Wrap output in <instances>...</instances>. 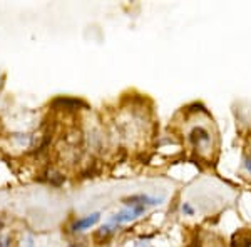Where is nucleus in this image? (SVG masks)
<instances>
[{"mask_svg": "<svg viewBox=\"0 0 251 247\" xmlns=\"http://www.w3.org/2000/svg\"><path fill=\"white\" fill-rule=\"evenodd\" d=\"M245 167H246V171H248L251 174V156H248L245 159Z\"/></svg>", "mask_w": 251, "mask_h": 247, "instance_id": "9", "label": "nucleus"}, {"mask_svg": "<svg viewBox=\"0 0 251 247\" xmlns=\"http://www.w3.org/2000/svg\"><path fill=\"white\" fill-rule=\"evenodd\" d=\"M134 247H152V246L149 244L148 241H137L136 244H134Z\"/></svg>", "mask_w": 251, "mask_h": 247, "instance_id": "8", "label": "nucleus"}, {"mask_svg": "<svg viewBox=\"0 0 251 247\" xmlns=\"http://www.w3.org/2000/svg\"><path fill=\"white\" fill-rule=\"evenodd\" d=\"M97 234H99V236L107 237V236H111V234H112V227H111V225H104V227L99 229V232H97Z\"/></svg>", "mask_w": 251, "mask_h": 247, "instance_id": "6", "label": "nucleus"}, {"mask_svg": "<svg viewBox=\"0 0 251 247\" xmlns=\"http://www.w3.org/2000/svg\"><path fill=\"white\" fill-rule=\"evenodd\" d=\"M189 140L194 145V149H198L201 152L211 149V134L204 127H194L191 134H189Z\"/></svg>", "mask_w": 251, "mask_h": 247, "instance_id": "1", "label": "nucleus"}, {"mask_svg": "<svg viewBox=\"0 0 251 247\" xmlns=\"http://www.w3.org/2000/svg\"><path fill=\"white\" fill-rule=\"evenodd\" d=\"M54 105L57 107V105H60V107H66V109H77L79 105H82L79 102V100H74V99H57L54 102Z\"/></svg>", "mask_w": 251, "mask_h": 247, "instance_id": "5", "label": "nucleus"}, {"mask_svg": "<svg viewBox=\"0 0 251 247\" xmlns=\"http://www.w3.org/2000/svg\"><path fill=\"white\" fill-rule=\"evenodd\" d=\"M161 199L156 197H149V196H132L129 199H126V204L129 207H148V205H156L159 204Z\"/></svg>", "mask_w": 251, "mask_h": 247, "instance_id": "3", "label": "nucleus"}, {"mask_svg": "<svg viewBox=\"0 0 251 247\" xmlns=\"http://www.w3.org/2000/svg\"><path fill=\"white\" fill-rule=\"evenodd\" d=\"M146 210V207H127L124 210H121V212L114 214V217H112V221L117 222V224H124V222H131L134 221L137 216H141Z\"/></svg>", "mask_w": 251, "mask_h": 247, "instance_id": "2", "label": "nucleus"}, {"mask_svg": "<svg viewBox=\"0 0 251 247\" xmlns=\"http://www.w3.org/2000/svg\"><path fill=\"white\" fill-rule=\"evenodd\" d=\"M97 221H99V212H94V214L86 216V217H80L74 222V224H72V230H74V232H80V230L91 229Z\"/></svg>", "mask_w": 251, "mask_h": 247, "instance_id": "4", "label": "nucleus"}, {"mask_svg": "<svg viewBox=\"0 0 251 247\" xmlns=\"http://www.w3.org/2000/svg\"><path fill=\"white\" fill-rule=\"evenodd\" d=\"M0 247H10V239L9 237L0 239Z\"/></svg>", "mask_w": 251, "mask_h": 247, "instance_id": "7", "label": "nucleus"}, {"mask_svg": "<svg viewBox=\"0 0 251 247\" xmlns=\"http://www.w3.org/2000/svg\"><path fill=\"white\" fill-rule=\"evenodd\" d=\"M3 227V224H2V221H0V229H2Z\"/></svg>", "mask_w": 251, "mask_h": 247, "instance_id": "11", "label": "nucleus"}, {"mask_svg": "<svg viewBox=\"0 0 251 247\" xmlns=\"http://www.w3.org/2000/svg\"><path fill=\"white\" fill-rule=\"evenodd\" d=\"M183 212H186V214H193L191 205H189V204H184V205H183Z\"/></svg>", "mask_w": 251, "mask_h": 247, "instance_id": "10", "label": "nucleus"}, {"mask_svg": "<svg viewBox=\"0 0 251 247\" xmlns=\"http://www.w3.org/2000/svg\"><path fill=\"white\" fill-rule=\"evenodd\" d=\"M72 247H80V246H72Z\"/></svg>", "mask_w": 251, "mask_h": 247, "instance_id": "12", "label": "nucleus"}]
</instances>
